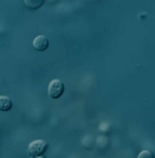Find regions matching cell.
<instances>
[{"label":"cell","instance_id":"cell-1","mask_svg":"<svg viewBox=\"0 0 155 158\" xmlns=\"http://www.w3.org/2000/svg\"><path fill=\"white\" fill-rule=\"evenodd\" d=\"M48 148V143L44 140H35L29 143L27 152L28 156L31 158L43 156Z\"/></svg>","mask_w":155,"mask_h":158},{"label":"cell","instance_id":"cell-7","mask_svg":"<svg viewBox=\"0 0 155 158\" xmlns=\"http://www.w3.org/2000/svg\"><path fill=\"white\" fill-rule=\"evenodd\" d=\"M35 158H45L44 156H38V157H35Z\"/></svg>","mask_w":155,"mask_h":158},{"label":"cell","instance_id":"cell-4","mask_svg":"<svg viewBox=\"0 0 155 158\" xmlns=\"http://www.w3.org/2000/svg\"><path fill=\"white\" fill-rule=\"evenodd\" d=\"M12 107H13V103L10 100V98L5 95H1L0 96V111L7 112V111L11 110Z\"/></svg>","mask_w":155,"mask_h":158},{"label":"cell","instance_id":"cell-5","mask_svg":"<svg viewBox=\"0 0 155 158\" xmlns=\"http://www.w3.org/2000/svg\"><path fill=\"white\" fill-rule=\"evenodd\" d=\"M24 3H25L26 6L28 7L29 9L36 10L43 6L44 1L43 0H25Z\"/></svg>","mask_w":155,"mask_h":158},{"label":"cell","instance_id":"cell-3","mask_svg":"<svg viewBox=\"0 0 155 158\" xmlns=\"http://www.w3.org/2000/svg\"><path fill=\"white\" fill-rule=\"evenodd\" d=\"M33 47L35 50L43 52L49 47V40L45 35H38L33 41Z\"/></svg>","mask_w":155,"mask_h":158},{"label":"cell","instance_id":"cell-6","mask_svg":"<svg viewBox=\"0 0 155 158\" xmlns=\"http://www.w3.org/2000/svg\"><path fill=\"white\" fill-rule=\"evenodd\" d=\"M138 158H154L153 153L149 150H144L141 151L138 156Z\"/></svg>","mask_w":155,"mask_h":158},{"label":"cell","instance_id":"cell-2","mask_svg":"<svg viewBox=\"0 0 155 158\" xmlns=\"http://www.w3.org/2000/svg\"><path fill=\"white\" fill-rule=\"evenodd\" d=\"M64 92V85L61 80L55 79L50 82L48 85V95L52 99L60 98Z\"/></svg>","mask_w":155,"mask_h":158}]
</instances>
